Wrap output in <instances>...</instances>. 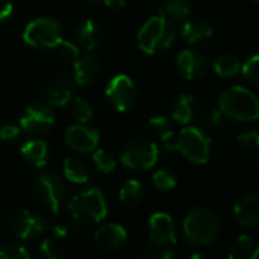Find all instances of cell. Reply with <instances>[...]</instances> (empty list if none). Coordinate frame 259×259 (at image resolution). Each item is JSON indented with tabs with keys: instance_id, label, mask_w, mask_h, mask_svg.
<instances>
[{
	"instance_id": "obj_1",
	"label": "cell",
	"mask_w": 259,
	"mask_h": 259,
	"mask_svg": "<svg viewBox=\"0 0 259 259\" xmlns=\"http://www.w3.org/2000/svg\"><path fill=\"white\" fill-rule=\"evenodd\" d=\"M184 238L188 244L203 247L212 244L220 234V220L214 211L205 206L193 208L182 225Z\"/></svg>"
},
{
	"instance_id": "obj_2",
	"label": "cell",
	"mask_w": 259,
	"mask_h": 259,
	"mask_svg": "<svg viewBox=\"0 0 259 259\" xmlns=\"http://www.w3.org/2000/svg\"><path fill=\"white\" fill-rule=\"evenodd\" d=\"M176 39L175 21L162 12L149 18L138 32V44L147 55H156L171 47Z\"/></svg>"
},
{
	"instance_id": "obj_3",
	"label": "cell",
	"mask_w": 259,
	"mask_h": 259,
	"mask_svg": "<svg viewBox=\"0 0 259 259\" xmlns=\"http://www.w3.org/2000/svg\"><path fill=\"white\" fill-rule=\"evenodd\" d=\"M223 115L237 121H253L259 115L256 96L244 87H231L219 99Z\"/></svg>"
},
{
	"instance_id": "obj_4",
	"label": "cell",
	"mask_w": 259,
	"mask_h": 259,
	"mask_svg": "<svg viewBox=\"0 0 259 259\" xmlns=\"http://www.w3.org/2000/svg\"><path fill=\"white\" fill-rule=\"evenodd\" d=\"M167 152H179L194 164H206L211 158V140L200 127H185L173 144H165Z\"/></svg>"
},
{
	"instance_id": "obj_5",
	"label": "cell",
	"mask_w": 259,
	"mask_h": 259,
	"mask_svg": "<svg viewBox=\"0 0 259 259\" xmlns=\"http://www.w3.org/2000/svg\"><path fill=\"white\" fill-rule=\"evenodd\" d=\"M68 212L82 225L99 223L106 217L108 205L103 193L99 188H88L76 194L68 202Z\"/></svg>"
},
{
	"instance_id": "obj_6",
	"label": "cell",
	"mask_w": 259,
	"mask_h": 259,
	"mask_svg": "<svg viewBox=\"0 0 259 259\" xmlns=\"http://www.w3.org/2000/svg\"><path fill=\"white\" fill-rule=\"evenodd\" d=\"M65 193L67 191L62 179L55 173H41L30 182L32 197L53 214L59 212L65 199Z\"/></svg>"
},
{
	"instance_id": "obj_7",
	"label": "cell",
	"mask_w": 259,
	"mask_h": 259,
	"mask_svg": "<svg viewBox=\"0 0 259 259\" xmlns=\"http://www.w3.org/2000/svg\"><path fill=\"white\" fill-rule=\"evenodd\" d=\"M158 146L144 137L131 138L120 149V159L123 165L132 170H149L158 162Z\"/></svg>"
},
{
	"instance_id": "obj_8",
	"label": "cell",
	"mask_w": 259,
	"mask_h": 259,
	"mask_svg": "<svg viewBox=\"0 0 259 259\" xmlns=\"http://www.w3.org/2000/svg\"><path fill=\"white\" fill-rule=\"evenodd\" d=\"M61 38V24L50 17H39L32 20L23 32L24 42L36 49H53Z\"/></svg>"
},
{
	"instance_id": "obj_9",
	"label": "cell",
	"mask_w": 259,
	"mask_h": 259,
	"mask_svg": "<svg viewBox=\"0 0 259 259\" xmlns=\"http://www.w3.org/2000/svg\"><path fill=\"white\" fill-rule=\"evenodd\" d=\"M55 124V114L47 103L30 105L20 118V127L32 137H41L47 134Z\"/></svg>"
},
{
	"instance_id": "obj_10",
	"label": "cell",
	"mask_w": 259,
	"mask_h": 259,
	"mask_svg": "<svg viewBox=\"0 0 259 259\" xmlns=\"http://www.w3.org/2000/svg\"><path fill=\"white\" fill-rule=\"evenodd\" d=\"M106 99L118 112L131 109L137 102V88L127 74H117L106 87Z\"/></svg>"
},
{
	"instance_id": "obj_11",
	"label": "cell",
	"mask_w": 259,
	"mask_h": 259,
	"mask_svg": "<svg viewBox=\"0 0 259 259\" xmlns=\"http://www.w3.org/2000/svg\"><path fill=\"white\" fill-rule=\"evenodd\" d=\"M9 228H11V232L17 238L29 241V240L38 238L44 232L46 223L41 219V215H38L36 212L21 209L11 217Z\"/></svg>"
},
{
	"instance_id": "obj_12",
	"label": "cell",
	"mask_w": 259,
	"mask_h": 259,
	"mask_svg": "<svg viewBox=\"0 0 259 259\" xmlns=\"http://www.w3.org/2000/svg\"><path fill=\"white\" fill-rule=\"evenodd\" d=\"M149 241L155 247H171L176 244V228L168 214L155 212L150 217Z\"/></svg>"
},
{
	"instance_id": "obj_13",
	"label": "cell",
	"mask_w": 259,
	"mask_h": 259,
	"mask_svg": "<svg viewBox=\"0 0 259 259\" xmlns=\"http://www.w3.org/2000/svg\"><path fill=\"white\" fill-rule=\"evenodd\" d=\"M64 143L74 152H91L99 144V132L83 124H73L64 134Z\"/></svg>"
},
{
	"instance_id": "obj_14",
	"label": "cell",
	"mask_w": 259,
	"mask_h": 259,
	"mask_svg": "<svg viewBox=\"0 0 259 259\" xmlns=\"http://www.w3.org/2000/svg\"><path fill=\"white\" fill-rule=\"evenodd\" d=\"M209 62L205 55L197 50H182L176 58V68L178 71L188 80L199 79L206 74Z\"/></svg>"
},
{
	"instance_id": "obj_15",
	"label": "cell",
	"mask_w": 259,
	"mask_h": 259,
	"mask_svg": "<svg viewBox=\"0 0 259 259\" xmlns=\"http://www.w3.org/2000/svg\"><path fill=\"white\" fill-rule=\"evenodd\" d=\"M127 240V232L121 225L108 223L97 229L94 235V243L99 249L105 252H114L123 247Z\"/></svg>"
},
{
	"instance_id": "obj_16",
	"label": "cell",
	"mask_w": 259,
	"mask_h": 259,
	"mask_svg": "<svg viewBox=\"0 0 259 259\" xmlns=\"http://www.w3.org/2000/svg\"><path fill=\"white\" fill-rule=\"evenodd\" d=\"M234 215L241 226L258 228L259 226V197L258 194H246L234 205Z\"/></svg>"
},
{
	"instance_id": "obj_17",
	"label": "cell",
	"mask_w": 259,
	"mask_h": 259,
	"mask_svg": "<svg viewBox=\"0 0 259 259\" xmlns=\"http://www.w3.org/2000/svg\"><path fill=\"white\" fill-rule=\"evenodd\" d=\"M73 88H74V83L67 76L55 79L46 88L44 103H47L49 106H58V108H62V106L68 105V102L73 97Z\"/></svg>"
},
{
	"instance_id": "obj_18",
	"label": "cell",
	"mask_w": 259,
	"mask_h": 259,
	"mask_svg": "<svg viewBox=\"0 0 259 259\" xmlns=\"http://www.w3.org/2000/svg\"><path fill=\"white\" fill-rule=\"evenodd\" d=\"M200 100L193 94H181L171 108V117L179 124H190L200 114Z\"/></svg>"
},
{
	"instance_id": "obj_19",
	"label": "cell",
	"mask_w": 259,
	"mask_h": 259,
	"mask_svg": "<svg viewBox=\"0 0 259 259\" xmlns=\"http://www.w3.org/2000/svg\"><path fill=\"white\" fill-rule=\"evenodd\" d=\"M214 35V29L211 26V23L208 20H205L203 17H190L185 18L184 24H182V36L191 42H203L206 39H209Z\"/></svg>"
},
{
	"instance_id": "obj_20",
	"label": "cell",
	"mask_w": 259,
	"mask_h": 259,
	"mask_svg": "<svg viewBox=\"0 0 259 259\" xmlns=\"http://www.w3.org/2000/svg\"><path fill=\"white\" fill-rule=\"evenodd\" d=\"M99 70H100V64L94 55L79 56L77 59H74L73 79L79 85H88L97 77Z\"/></svg>"
},
{
	"instance_id": "obj_21",
	"label": "cell",
	"mask_w": 259,
	"mask_h": 259,
	"mask_svg": "<svg viewBox=\"0 0 259 259\" xmlns=\"http://www.w3.org/2000/svg\"><path fill=\"white\" fill-rule=\"evenodd\" d=\"M102 29L94 20H83L76 29L77 42L85 50H94L102 42Z\"/></svg>"
},
{
	"instance_id": "obj_22",
	"label": "cell",
	"mask_w": 259,
	"mask_h": 259,
	"mask_svg": "<svg viewBox=\"0 0 259 259\" xmlns=\"http://www.w3.org/2000/svg\"><path fill=\"white\" fill-rule=\"evenodd\" d=\"M20 152H21L23 159L30 165L41 167L47 162L49 147H47L46 141H42V140H30V141L24 143Z\"/></svg>"
},
{
	"instance_id": "obj_23",
	"label": "cell",
	"mask_w": 259,
	"mask_h": 259,
	"mask_svg": "<svg viewBox=\"0 0 259 259\" xmlns=\"http://www.w3.org/2000/svg\"><path fill=\"white\" fill-rule=\"evenodd\" d=\"M258 253V243L249 235H240L228 249V256L231 259H255Z\"/></svg>"
},
{
	"instance_id": "obj_24",
	"label": "cell",
	"mask_w": 259,
	"mask_h": 259,
	"mask_svg": "<svg viewBox=\"0 0 259 259\" xmlns=\"http://www.w3.org/2000/svg\"><path fill=\"white\" fill-rule=\"evenodd\" d=\"M64 175L73 184H87L91 178V170L83 159L70 156L64 161Z\"/></svg>"
},
{
	"instance_id": "obj_25",
	"label": "cell",
	"mask_w": 259,
	"mask_h": 259,
	"mask_svg": "<svg viewBox=\"0 0 259 259\" xmlns=\"http://www.w3.org/2000/svg\"><path fill=\"white\" fill-rule=\"evenodd\" d=\"M144 197V190L143 185L135 181V179H129L126 181L121 188H120V200L124 206L127 208H135L141 203Z\"/></svg>"
},
{
	"instance_id": "obj_26",
	"label": "cell",
	"mask_w": 259,
	"mask_h": 259,
	"mask_svg": "<svg viewBox=\"0 0 259 259\" xmlns=\"http://www.w3.org/2000/svg\"><path fill=\"white\" fill-rule=\"evenodd\" d=\"M214 70L222 77H232L240 73L241 62L240 59L232 53H222L214 61Z\"/></svg>"
},
{
	"instance_id": "obj_27",
	"label": "cell",
	"mask_w": 259,
	"mask_h": 259,
	"mask_svg": "<svg viewBox=\"0 0 259 259\" xmlns=\"http://www.w3.org/2000/svg\"><path fill=\"white\" fill-rule=\"evenodd\" d=\"M159 12L168 17L171 21H182L187 17H190L191 5L188 0H170L162 8H159Z\"/></svg>"
},
{
	"instance_id": "obj_28",
	"label": "cell",
	"mask_w": 259,
	"mask_h": 259,
	"mask_svg": "<svg viewBox=\"0 0 259 259\" xmlns=\"http://www.w3.org/2000/svg\"><path fill=\"white\" fill-rule=\"evenodd\" d=\"M149 129L152 131V134L155 137H158L162 141H168L175 135V129H173L171 120L164 117V115L152 117L149 120Z\"/></svg>"
},
{
	"instance_id": "obj_29",
	"label": "cell",
	"mask_w": 259,
	"mask_h": 259,
	"mask_svg": "<svg viewBox=\"0 0 259 259\" xmlns=\"http://www.w3.org/2000/svg\"><path fill=\"white\" fill-rule=\"evenodd\" d=\"M153 184L161 191H170L178 185L176 173L170 168H161L153 175Z\"/></svg>"
},
{
	"instance_id": "obj_30",
	"label": "cell",
	"mask_w": 259,
	"mask_h": 259,
	"mask_svg": "<svg viewBox=\"0 0 259 259\" xmlns=\"http://www.w3.org/2000/svg\"><path fill=\"white\" fill-rule=\"evenodd\" d=\"M197 123L200 126V129H217L222 121H223V112L220 109H206V111H200V114L197 115Z\"/></svg>"
},
{
	"instance_id": "obj_31",
	"label": "cell",
	"mask_w": 259,
	"mask_h": 259,
	"mask_svg": "<svg viewBox=\"0 0 259 259\" xmlns=\"http://www.w3.org/2000/svg\"><path fill=\"white\" fill-rule=\"evenodd\" d=\"M71 114L79 123H87L93 117V108L85 99L76 97L73 99V103H71Z\"/></svg>"
},
{
	"instance_id": "obj_32",
	"label": "cell",
	"mask_w": 259,
	"mask_h": 259,
	"mask_svg": "<svg viewBox=\"0 0 259 259\" xmlns=\"http://www.w3.org/2000/svg\"><path fill=\"white\" fill-rule=\"evenodd\" d=\"M30 252L17 243H5L0 244V259H29Z\"/></svg>"
},
{
	"instance_id": "obj_33",
	"label": "cell",
	"mask_w": 259,
	"mask_h": 259,
	"mask_svg": "<svg viewBox=\"0 0 259 259\" xmlns=\"http://www.w3.org/2000/svg\"><path fill=\"white\" fill-rule=\"evenodd\" d=\"M41 256L46 259H59L64 255V249L58 238H46L39 247Z\"/></svg>"
},
{
	"instance_id": "obj_34",
	"label": "cell",
	"mask_w": 259,
	"mask_h": 259,
	"mask_svg": "<svg viewBox=\"0 0 259 259\" xmlns=\"http://www.w3.org/2000/svg\"><path fill=\"white\" fill-rule=\"evenodd\" d=\"M93 162H94L96 167H97L100 171H103V173H111V171L115 170V159H114V156H112L108 150L100 149V150L94 152V155H93Z\"/></svg>"
},
{
	"instance_id": "obj_35",
	"label": "cell",
	"mask_w": 259,
	"mask_h": 259,
	"mask_svg": "<svg viewBox=\"0 0 259 259\" xmlns=\"http://www.w3.org/2000/svg\"><path fill=\"white\" fill-rule=\"evenodd\" d=\"M258 65H259V56L253 55L250 59H247L243 65H241V73L244 76V79L247 80V83L256 87L259 82V74H258Z\"/></svg>"
},
{
	"instance_id": "obj_36",
	"label": "cell",
	"mask_w": 259,
	"mask_h": 259,
	"mask_svg": "<svg viewBox=\"0 0 259 259\" xmlns=\"http://www.w3.org/2000/svg\"><path fill=\"white\" fill-rule=\"evenodd\" d=\"M237 143L238 146L243 149V150H247V152H255L258 150L259 147V137L258 132L250 129V131H246L243 134H240L237 137Z\"/></svg>"
},
{
	"instance_id": "obj_37",
	"label": "cell",
	"mask_w": 259,
	"mask_h": 259,
	"mask_svg": "<svg viewBox=\"0 0 259 259\" xmlns=\"http://www.w3.org/2000/svg\"><path fill=\"white\" fill-rule=\"evenodd\" d=\"M53 49H56L58 55H59L62 59L74 61V59H77V58H79V49H77V46H76V44H73L71 41L64 39V38H61V39L58 41V44H56Z\"/></svg>"
},
{
	"instance_id": "obj_38",
	"label": "cell",
	"mask_w": 259,
	"mask_h": 259,
	"mask_svg": "<svg viewBox=\"0 0 259 259\" xmlns=\"http://www.w3.org/2000/svg\"><path fill=\"white\" fill-rule=\"evenodd\" d=\"M144 256L150 259H171L176 256V253L170 247H155V246H152L150 249L146 250Z\"/></svg>"
},
{
	"instance_id": "obj_39",
	"label": "cell",
	"mask_w": 259,
	"mask_h": 259,
	"mask_svg": "<svg viewBox=\"0 0 259 259\" xmlns=\"http://www.w3.org/2000/svg\"><path fill=\"white\" fill-rule=\"evenodd\" d=\"M20 135V126L14 123H6L0 127V140L2 141H12Z\"/></svg>"
},
{
	"instance_id": "obj_40",
	"label": "cell",
	"mask_w": 259,
	"mask_h": 259,
	"mask_svg": "<svg viewBox=\"0 0 259 259\" xmlns=\"http://www.w3.org/2000/svg\"><path fill=\"white\" fill-rule=\"evenodd\" d=\"M14 11V6L9 0H0V21L6 20Z\"/></svg>"
},
{
	"instance_id": "obj_41",
	"label": "cell",
	"mask_w": 259,
	"mask_h": 259,
	"mask_svg": "<svg viewBox=\"0 0 259 259\" xmlns=\"http://www.w3.org/2000/svg\"><path fill=\"white\" fill-rule=\"evenodd\" d=\"M50 231H52L53 237H55V238H58V240H61V238L67 237V226H65L64 223H61V222H58V223L52 225Z\"/></svg>"
},
{
	"instance_id": "obj_42",
	"label": "cell",
	"mask_w": 259,
	"mask_h": 259,
	"mask_svg": "<svg viewBox=\"0 0 259 259\" xmlns=\"http://www.w3.org/2000/svg\"><path fill=\"white\" fill-rule=\"evenodd\" d=\"M105 2V6L111 11H120L124 8V0H103Z\"/></svg>"
},
{
	"instance_id": "obj_43",
	"label": "cell",
	"mask_w": 259,
	"mask_h": 259,
	"mask_svg": "<svg viewBox=\"0 0 259 259\" xmlns=\"http://www.w3.org/2000/svg\"><path fill=\"white\" fill-rule=\"evenodd\" d=\"M91 2H97V0H91Z\"/></svg>"
},
{
	"instance_id": "obj_44",
	"label": "cell",
	"mask_w": 259,
	"mask_h": 259,
	"mask_svg": "<svg viewBox=\"0 0 259 259\" xmlns=\"http://www.w3.org/2000/svg\"><path fill=\"white\" fill-rule=\"evenodd\" d=\"M253 2H258V0H253Z\"/></svg>"
}]
</instances>
